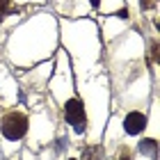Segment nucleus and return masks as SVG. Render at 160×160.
<instances>
[{
  "label": "nucleus",
  "instance_id": "nucleus-4",
  "mask_svg": "<svg viewBox=\"0 0 160 160\" xmlns=\"http://www.w3.org/2000/svg\"><path fill=\"white\" fill-rule=\"evenodd\" d=\"M98 156H101V149H98V147H89V149L85 151L82 158H85V160H101Z\"/></svg>",
  "mask_w": 160,
  "mask_h": 160
},
{
  "label": "nucleus",
  "instance_id": "nucleus-8",
  "mask_svg": "<svg viewBox=\"0 0 160 160\" xmlns=\"http://www.w3.org/2000/svg\"><path fill=\"white\" fill-rule=\"evenodd\" d=\"M151 57L158 60V43H151Z\"/></svg>",
  "mask_w": 160,
  "mask_h": 160
},
{
  "label": "nucleus",
  "instance_id": "nucleus-6",
  "mask_svg": "<svg viewBox=\"0 0 160 160\" xmlns=\"http://www.w3.org/2000/svg\"><path fill=\"white\" fill-rule=\"evenodd\" d=\"M12 12V7H9V0H0V18L7 16V14Z\"/></svg>",
  "mask_w": 160,
  "mask_h": 160
},
{
  "label": "nucleus",
  "instance_id": "nucleus-3",
  "mask_svg": "<svg viewBox=\"0 0 160 160\" xmlns=\"http://www.w3.org/2000/svg\"><path fill=\"white\" fill-rule=\"evenodd\" d=\"M144 126H147V117L142 112H130L123 119V128H126L128 135H140L144 130Z\"/></svg>",
  "mask_w": 160,
  "mask_h": 160
},
{
  "label": "nucleus",
  "instance_id": "nucleus-2",
  "mask_svg": "<svg viewBox=\"0 0 160 160\" xmlns=\"http://www.w3.org/2000/svg\"><path fill=\"white\" fill-rule=\"evenodd\" d=\"M64 117H67V121L78 130V133L85 130V110H82V103H80L78 98L67 101V105H64Z\"/></svg>",
  "mask_w": 160,
  "mask_h": 160
},
{
  "label": "nucleus",
  "instance_id": "nucleus-10",
  "mask_svg": "<svg viewBox=\"0 0 160 160\" xmlns=\"http://www.w3.org/2000/svg\"><path fill=\"white\" fill-rule=\"evenodd\" d=\"M89 2H92L94 7H98V5H101V0H89Z\"/></svg>",
  "mask_w": 160,
  "mask_h": 160
},
{
  "label": "nucleus",
  "instance_id": "nucleus-1",
  "mask_svg": "<svg viewBox=\"0 0 160 160\" xmlns=\"http://www.w3.org/2000/svg\"><path fill=\"white\" fill-rule=\"evenodd\" d=\"M2 135L7 140H21L28 133V117L23 112H9L2 119Z\"/></svg>",
  "mask_w": 160,
  "mask_h": 160
},
{
  "label": "nucleus",
  "instance_id": "nucleus-7",
  "mask_svg": "<svg viewBox=\"0 0 160 160\" xmlns=\"http://www.w3.org/2000/svg\"><path fill=\"white\" fill-rule=\"evenodd\" d=\"M119 160H130V151L128 149H121L119 151Z\"/></svg>",
  "mask_w": 160,
  "mask_h": 160
},
{
  "label": "nucleus",
  "instance_id": "nucleus-5",
  "mask_svg": "<svg viewBox=\"0 0 160 160\" xmlns=\"http://www.w3.org/2000/svg\"><path fill=\"white\" fill-rule=\"evenodd\" d=\"M156 149V142L153 140H142L140 142V151H142V153H144V151H153Z\"/></svg>",
  "mask_w": 160,
  "mask_h": 160
},
{
  "label": "nucleus",
  "instance_id": "nucleus-9",
  "mask_svg": "<svg viewBox=\"0 0 160 160\" xmlns=\"http://www.w3.org/2000/svg\"><path fill=\"white\" fill-rule=\"evenodd\" d=\"M140 5L144 7V9H147V7H151V0H140Z\"/></svg>",
  "mask_w": 160,
  "mask_h": 160
}]
</instances>
